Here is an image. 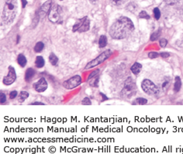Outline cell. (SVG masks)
I'll use <instances>...</instances> for the list:
<instances>
[{
	"label": "cell",
	"mask_w": 183,
	"mask_h": 154,
	"mask_svg": "<svg viewBox=\"0 0 183 154\" xmlns=\"http://www.w3.org/2000/svg\"><path fill=\"white\" fill-rule=\"evenodd\" d=\"M134 30V25L132 20L128 17L122 16L116 19L115 23L111 26L110 35L113 39L122 40L130 36Z\"/></svg>",
	"instance_id": "1"
},
{
	"label": "cell",
	"mask_w": 183,
	"mask_h": 154,
	"mask_svg": "<svg viewBox=\"0 0 183 154\" xmlns=\"http://www.w3.org/2000/svg\"><path fill=\"white\" fill-rule=\"evenodd\" d=\"M18 9L17 0H6L2 13V21L5 24H11L15 19Z\"/></svg>",
	"instance_id": "2"
},
{
	"label": "cell",
	"mask_w": 183,
	"mask_h": 154,
	"mask_svg": "<svg viewBox=\"0 0 183 154\" xmlns=\"http://www.w3.org/2000/svg\"><path fill=\"white\" fill-rule=\"evenodd\" d=\"M137 85L133 81L132 77H129L126 80L124 88L121 91V95L124 98H130L137 93Z\"/></svg>",
	"instance_id": "3"
},
{
	"label": "cell",
	"mask_w": 183,
	"mask_h": 154,
	"mask_svg": "<svg viewBox=\"0 0 183 154\" xmlns=\"http://www.w3.org/2000/svg\"><path fill=\"white\" fill-rule=\"evenodd\" d=\"M112 53H113V52L110 49L109 50H106L105 51H103L102 53H100L99 56L96 57V58L93 59L90 62H89L86 64V66L85 67V69L89 70L90 68H93V67L99 66L100 64H102L104 61H106L107 59L110 58L111 55H112Z\"/></svg>",
	"instance_id": "4"
},
{
	"label": "cell",
	"mask_w": 183,
	"mask_h": 154,
	"mask_svg": "<svg viewBox=\"0 0 183 154\" xmlns=\"http://www.w3.org/2000/svg\"><path fill=\"white\" fill-rule=\"evenodd\" d=\"M141 88L148 95H155L159 93V89L157 85L149 79H144L143 81L141 83Z\"/></svg>",
	"instance_id": "5"
},
{
	"label": "cell",
	"mask_w": 183,
	"mask_h": 154,
	"mask_svg": "<svg viewBox=\"0 0 183 154\" xmlns=\"http://www.w3.org/2000/svg\"><path fill=\"white\" fill-rule=\"evenodd\" d=\"M82 82V79L80 75H75L73 77H70L69 79L66 80L63 82V87L68 90H71L74 88H77L78 86L81 85Z\"/></svg>",
	"instance_id": "6"
},
{
	"label": "cell",
	"mask_w": 183,
	"mask_h": 154,
	"mask_svg": "<svg viewBox=\"0 0 183 154\" xmlns=\"http://www.w3.org/2000/svg\"><path fill=\"white\" fill-rule=\"evenodd\" d=\"M62 15V9L61 7L58 5H54L51 7V9L48 14L49 20L51 23H58L59 20L61 18Z\"/></svg>",
	"instance_id": "7"
},
{
	"label": "cell",
	"mask_w": 183,
	"mask_h": 154,
	"mask_svg": "<svg viewBox=\"0 0 183 154\" xmlns=\"http://www.w3.org/2000/svg\"><path fill=\"white\" fill-rule=\"evenodd\" d=\"M16 80V73L13 66L8 67V74L3 78V83L5 85H10L13 84Z\"/></svg>",
	"instance_id": "8"
},
{
	"label": "cell",
	"mask_w": 183,
	"mask_h": 154,
	"mask_svg": "<svg viewBox=\"0 0 183 154\" xmlns=\"http://www.w3.org/2000/svg\"><path fill=\"white\" fill-rule=\"evenodd\" d=\"M47 86L48 85L45 77H41L37 82L33 85V87L35 89L36 91H37L39 93H42L43 91H45L47 89Z\"/></svg>",
	"instance_id": "9"
},
{
	"label": "cell",
	"mask_w": 183,
	"mask_h": 154,
	"mask_svg": "<svg viewBox=\"0 0 183 154\" xmlns=\"http://www.w3.org/2000/svg\"><path fill=\"white\" fill-rule=\"evenodd\" d=\"M52 6H53V1L52 0H47V2L43 3V5H41L40 13H39L40 17L43 18V17H45L47 14H49Z\"/></svg>",
	"instance_id": "10"
},
{
	"label": "cell",
	"mask_w": 183,
	"mask_h": 154,
	"mask_svg": "<svg viewBox=\"0 0 183 154\" xmlns=\"http://www.w3.org/2000/svg\"><path fill=\"white\" fill-rule=\"evenodd\" d=\"M88 19V16H85L83 18L78 19L76 23L74 24V26L72 27V31L73 32H78V30L81 27V26L83 25L84 23L86 21V19Z\"/></svg>",
	"instance_id": "11"
},
{
	"label": "cell",
	"mask_w": 183,
	"mask_h": 154,
	"mask_svg": "<svg viewBox=\"0 0 183 154\" xmlns=\"http://www.w3.org/2000/svg\"><path fill=\"white\" fill-rule=\"evenodd\" d=\"M88 81H89V85H90L91 87H94V88L98 87L99 81H100V73L96 75L95 76H93L92 77H91L89 80H88Z\"/></svg>",
	"instance_id": "12"
},
{
	"label": "cell",
	"mask_w": 183,
	"mask_h": 154,
	"mask_svg": "<svg viewBox=\"0 0 183 154\" xmlns=\"http://www.w3.org/2000/svg\"><path fill=\"white\" fill-rule=\"evenodd\" d=\"M130 70H131V71L134 75H137L142 70V65L138 62H135L130 67Z\"/></svg>",
	"instance_id": "13"
},
{
	"label": "cell",
	"mask_w": 183,
	"mask_h": 154,
	"mask_svg": "<svg viewBox=\"0 0 183 154\" xmlns=\"http://www.w3.org/2000/svg\"><path fill=\"white\" fill-rule=\"evenodd\" d=\"M34 75H35V71L33 68H31V67L28 68L26 71V73H25V80H26V81H30V80L34 77Z\"/></svg>",
	"instance_id": "14"
},
{
	"label": "cell",
	"mask_w": 183,
	"mask_h": 154,
	"mask_svg": "<svg viewBox=\"0 0 183 154\" xmlns=\"http://www.w3.org/2000/svg\"><path fill=\"white\" fill-rule=\"evenodd\" d=\"M16 61H17V63L19 64V65L21 67H24L27 65V58H26V57H25L23 54H22V53H20V54L18 55Z\"/></svg>",
	"instance_id": "15"
},
{
	"label": "cell",
	"mask_w": 183,
	"mask_h": 154,
	"mask_svg": "<svg viewBox=\"0 0 183 154\" xmlns=\"http://www.w3.org/2000/svg\"><path fill=\"white\" fill-rule=\"evenodd\" d=\"M182 88V80L179 76L175 77V84H174V91L175 92H178Z\"/></svg>",
	"instance_id": "16"
},
{
	"label": "cell",
	"mask_w": 183,
	"mask_h": 154,
	"mask_svg": "<svg viewBox=\"0 0 183 154\" xmlns=\"http://www.w3.org/2000/svg\"><path fill=\"white\" fill-rule=\"evenodd\" d=\"M45 64V61L42 56H37L35 60V66L37 68H42Z\"/></svg>",
	"instance_id": "17"
},
{
	"label": "cell",
	"mask_w": 183,
	"mask_h": 154,
	"mask_svg": "<svg viewBox=\"0 0 183 154\" xmlns=\"http://www.w3.org/2000/svg\"><path fill=\"white\" fill-rule=\"evenodd\" d=\"M89 29H90V20H89V19L88 18V19H86V21L85 22L83 25L81 26V28L78 29V32L79 33L86 32V31H88Z\"/></svg>",
	"instance_id": "18"
},
{
	"label": "cell",
	"mask_w": 183,
	"mask_h": 154,
	"mask_svg": "<svg viewBox=\"0 0 183 154\" xmlns=\"http://www.w3.org/2000/svg\"><path fill=\"white\" fill-rule=\"evenodd\" d=\"M107 37L105 35H102L101 37H100V40H99V47L100 48H103L105 47L107 45Z\"/></svg>",
	"instance_id": "19"
},
{
	"label": "cell",
	"mask_w": 183,
	"mask_h": 154,
	"mask_svg": "<svg viewBox=\"0 0 183 154\" xmlns=\"http://www.w3.org/2000/svg\"><path fill=\"white\" fill-rule=\"evenodd\" d=\"M43 49H44V43L43 42H41V41L37 43L34 46V48H33V50L36 53H41V51H43Z\"/></svg>",
	"instance_id": "20"
},
{
	"label": "cell",
	"mask_w": 183,
	"mask_h": 154,
	"mask_svg": "<svg viewBox=\"0 0 183 154\" xmlns=\"http://www.w3.org/2000/svg\"><path fill=\"white\" fill-rule=\"evenodd\" d=\"M29 97V93L27 91H21L19 93V96H18V101L20 103H23L24 102V101L27 99V98Z\"/></svg>",
	"instance_id": "21"
},
{
	"label": "cell",
	"mask_w": 183,
	"mask_h": 154,
	"mask_svg": "<svg viewBox=\"0 0 183 154\" xmlns=\"http://www.w3.org/2000/svg\"><path fill=\"white\" fill-rule=\"evenodd\" d=\"M49 61H50L51 65L55 66V65H57V64L58 63V57H57L54 53H51V54H50V56H49Z\"/></svg>",
	"instance_id": "22"
},
{
	"label": "cell",
	"mask_w": 183,
	"mask_h": 154,
	"mask_svg": "<svg viewBox=\"0 0 183 154\" xmlns=\"http://www.w3.org/2000/svg\"><path fill=\"white\" fill-rule=\"evenodd\" d=\"M160 36H161V30H160V29H158V30L154 31V32L151 35L150 40H151V41H155V40H157L158 39Z\"/></svg>",
	"instance_id": "23"
},
{
	"label": "cell",
	"mask_w": 183,
	"mask_h": 154,
	"mask_svg": "<svg viewBox=\"0 0 183 154\" xmlns=\"http://www.w3.org/2000/svg\"><path fill=\"white\" fill-rule=\"evenodd\" d=\"M170 81H171V78H170L169 77H164V81H163V83H162V88L163 90H164V89H166V88L169 86L170 85Z\"/></svg>",
	"instance_id": "24"
},
{
	"label": "cell",
	"mask_w": 183,
	"mask_h": 154,
	"mask_svg": "<svg viewBox=\"0 0 183 154\" xmlns=\"http://www.w3.org/2000/svg\"><path fill=\"white\" fill-rule=\"evenodd\" d=\"M136 101L138 105H146L148 103V100L144 98H138L136 99Z\"/></svg>",
	"instance_id": "25"
},
{
	"label": "cell",
	"mask_w": 183,
	"mask_h": 154,
	"mask_svg": "<svg viewBox=\"0 0 183 154\" xmlns=\"http://www.w3.org/2000/svg\"><path fill=\"white\" fill-rule=\"evenodd\" d=\"M139 17H140V19H150V16L148 15V13H147L146 11H141L140 13V14H139Z\"/></svg>",
	"instance_id": "26"
},
{
	"label": "cell",
	"mask_w": 183,
	"mask_h": 154,
	"mask_svg": "<svg viewBox=\"0 0 183 154\" xmlns=\"http://www.w3.org/2000/svg\"><path fill=\"white\" fill-rule=\"evenodd\" d=\"M154 18L156 19H159L160 17H161V11L157 7L154 9Z\"/></svg>",
	"instance_id": "27"
},
{
	"label": "cell",
	"mask_w": 183,
	"mask_h": 154,
	"mask_svg": "<svg viewBox=\"0 0 183 154\" xmlns=\"http://www.w3.org/2000/svg\"><path fill=\"white\" fill-rule=\"evenodd\" d=\"M168 44V40L165 38H162L161 40H159V45L161 47H165Z\"/></svg>",
	"instance_id": "28"
},
{
	"label": "cell",
	"mask_w": 183,
	"mask_h": 154,
	"mask_svg": "<svg viewBox=\"0 0 183 154\" xmlns=\"http://www.w3.org/2000/svg\"><path fill=\"white\" fill-rule=\"evenodd\" d=\"M158 56H160L158 54V53L154 52V51H152V52H149V53H148V57H149V58L151 59L157 58V57H158Z\"/></svg>",
	"instance_id": "29"
},
{
	"label": "cell",
	"mask_w": 183,
	"mask_h": 154,
	"mask_svg": "<svg viewBox=\"0 0 183 154\" xmlns=\"http://www.w3.org/2000/svg\"><path fill=\"white\" fill-rule=\"evenodd\" d=\"M81 104H82V105H91L92 101L89 98H87L86 97V98H85L82 99V101H81Z\"/></svg>",
	"instance_id": "30"
},
{
	"label": "cell",
	"mask_w": 183,
	"mask_h": 154,
	"mask_svg": "<svg viewBox=\"0 0 183 154\" xmlns=\"http://www.w3.org/2000/svg\"><path fill=\"white\" fill-rule=\"evenodd\" d=\"M164 1H165V3H167L168 5H175V4H177V3L181 2V0H164Z\"/></svg>",
	"instance_id": "31"
},
{
	"label": "cell",
	"mask_w": 183,
	"mask_h": 154,
	"mask_svg": "<svg viewBox=\"0 0 183 154\" xmlns=\"http://www.w3.org/2000/svg\"><path fill=\"white\" fill-rule=\"evenodd\" d=\"M5 101H6V96L3 91H1V94H0V102L3 105V104L5 103Z\"/></svg>",
	"instance_id": "32"
},
{
	"label": "cell",
	"mask_w": 183,
	"mask_h": 154,
	"mask_svg": "<svg viewBox=\"0 0 183 154\" xmlns=\"http://www.w3.org/2000/svg\"><path fill=\"white\" fill-rule=\"evenodd\" d=\"M17 95H18V92L16 91H12L9 93V98L14 99V98H16V97H17Z\"/></svg>",
	"instance_id": "33"
},
{
	"label": "cell",
	"mask_w": 183,
	"mask_h": 154,
	"mask_svg": "<svg viewBox=\"0 0 183 154\" xmlns=\"http://www.w3.org/2000/svg\"><path fill=\"white\" fill-rule=\"evenodd\" d=\"M159 55L162 57H163V58H167V57H168L170 56V53H168V52H162Z\"/></svg>",
	"instance_id": "34"
},
{
	"label": "cell",
	"mask_w": 183,
	"mask_h": 154,
	"mask_svg": "<svg viewBox=\"0 0 183 154\" xmlns=\"http://www.w3.org/2000/svg\"><path fill=\"white\" fill-rule=\"evenodd\" d=\"M31 105H44V104L42 102H33L30 104Z\"/></svg>",
	"instance_id": "35"
},
{
	"label": "cell",
	"mask_w": 183,
	"mask_h": 154,
	"mask_svg": "<svg viewBox=\"0 0 183 154\" xmlns=\"http://www.w3.org/2000/svg\"><path fill=\"white\" fill-rule=\"evenodd\" d=\"M21 2H22V7H23V8H25L27 4V0H21Z\"/></svg>",
	"instance_id": "36"
},
{
	"label": "cell",
	"mask_w": 183,
	"mask_h": 154,
	"mask_svg": "<svg viewBox=\"0 0 183 154\" xmlns=\"http://www.w3.org/2000/svg\"><path fill=\"white\" fill-rule=\"evenodd\" d=\"M100 95L102 96V98H103V101H106V100L108 99L107 97H106V96L105 95H104V94H102V92H100Z\"/></svg>",
	"instance_id": "37"
},
{
	"label": "cell",
	"mask_w": 183,
	"mask_h": 154,
	"mask_svg": "<svg viewBox=\"0 0 183 154\" xmlns=\"http://www.w3.org/2000/svg\"><path fill=\"white\" fill-rule=\"evenodd\" d=\"M114 4H119V3L121 2V0H111Z\"/></svg>",
	"instance_id": "38"
},
{
	"label": "cell",
	"mask_w": 183,
	"mask_h": 154,
	"mask_svg": "<svg viewBox=\"0 0 183 154\" xmlns=\"http://www.w3.org/2000/svg\"><path fill=\"white\" fill-rule=\"evenodd\" d=\"M19 39H20V37H19V36H17V40H16V43H19Z\"/></svg>",
	"instance_id": "39"
},
{
	"label": "cell",
	"mask_w": 183,
	"mask_h": 154,
	"mask_svg": "<svg viewBox=\"0 0 183 154\" xmlns=\"http://www.w3.org/2000/svg\"><path fill=\"white\" fill-rule=\"evenodd\" d=\"M89 1H90V3H93V4H94V3H96L97 2V0H89Z\"/></svg>",
	"instance_id": "40"
},
{
	"label": "cell",
	"mask_w": 183,
	"mask_h": 154,
	"mask_svg": "<svg viewBox=\"0 0 183 154\" xmlns=\"http://www.w3.org/2000/svg\"><path fill=\"white\" fill-rule=\"evenodd\" d=\"M61 1H62V0H61Z\"/></svg>",
	"instance_id": "41"
}]
</instances>
